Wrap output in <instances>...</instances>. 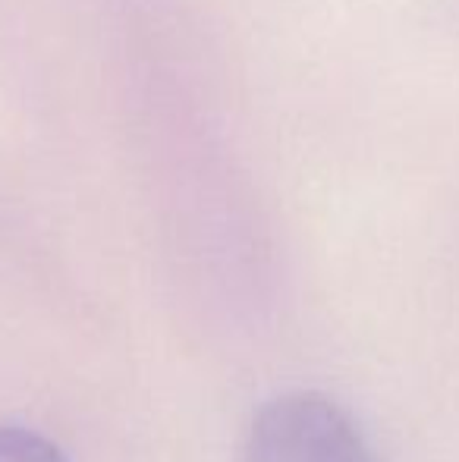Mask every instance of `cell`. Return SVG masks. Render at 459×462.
<instances>
[{
	"instance_id": "obj_2",
	"label": "cell",
	"mask_w": 459,
	"mask_h": 462,
	"mask_svg": "<svg viewBox=\"0 0 459 462\" xmlns=\"http://www.w3.org/2000/svg\"><path fill=\"white\" fill-rule=\"evenodd\" d=\"M0 462H67V457L29 428H0Z\"/></svg>"
},
{
	"instance_id": "obj_1",
	"label": "cell",
	"mask_w": 459,
	"mask_h": 462,
	"mask_svg": "<svg viewBox=\"0 0 459 462\" xmlns=\"http://www.w3.org/2000/svg\"><path fill=\"white\" fill-rule=\"evenodd\" d=\"M243 462H381L346 409L318 393L274 396L258 409Z\"/></svg>"
}]
</instances>
